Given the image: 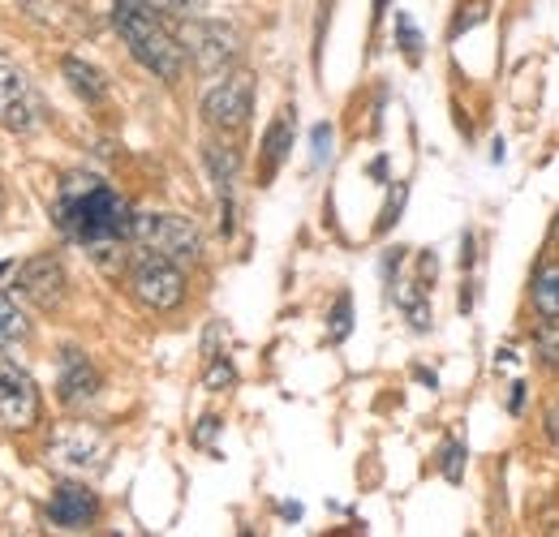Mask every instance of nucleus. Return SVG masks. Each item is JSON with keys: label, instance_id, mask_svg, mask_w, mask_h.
I'll return each mask as SVG.
<instances>
[{"label": "nucleus", "instance_id": "obj_19", "mask_svg": "<svg viewBox=\"0 0 559 537\" xmlns=\"http://www.w3.org/2000/svg\"><path fill=\"white\" fill-rule=\"evenodd\" d=\"M348 331H353V297L340 293L332 306V315H328V340L340 344V340H348Z\"/></svg>", "mask_w": 559, "mask_h": 537}, {"label": "nucleus", "instance_id": "obj_14", "mask_svg": "<svg viewBox=\"0 0 559 537\" xmlns=\"http://www.w3.org/2000/svg\"><path fill=\"white\" fill-rule=\"evenodd\" d=\"M61 74H65V82L74 87V95H82L87 104L109 100V78H104L96 65H87V61H78V56H65V61H61Z\"/></svg>", "mask_w": 559, "mask_h": 537}, {"label": "nucleus", "instance_id": "obj_6", "mask_svg": "<svg viewBox=\"0 0 559 537\" xmlns=\"http://www.w3.org/2000/svg\"><path fill=\"white\" fill-rule=\"evenodd\" d=\"M134 241L142 250H155L173 263H194L203 241H199V228L181 215H134Z\"/></svg>", "mask_w": 559, "mask_h": 537}, {"label": "nucleus", "instance_id": "obj_10", "mask_svg": "<svg viewBox=\"0 0 559 537\" xmlns=\"http://www.w3.org/2000/svg\"><path fill=\"white\" fill-rule=\"evenodd\" d=\"M0 422L9 430H30L39 422V387L13 361H0Z\"/></svg>", "mask_w": 559, "mask_h": 537}, {"label": "nucleus", "instance_id": "obj_17", "mask_svg": "<svg viewBox=\"0 0 559 537\" xmlns=\"http://www.w3.org/2000/svg\"><path fill=\"white\" fill-rule=\"evenodd\" d=\"M396 289V306L405 310V319L414 322V331L431 327V306H427V289L422 284H392Z\"/></svg>", "mask_w": 559, "mask_h": 537}, {"label": "nucleus", "instance_id": "obj_8", "mask_svg": "<svg viewBox=\"0 0 559 537\" xmlns=\"http://www.w3.org/2000/svg\"><path fill=\"white\" fill-rule=\"evenodd\" d=\"M250 112H254V78H250V74H228L224 82H216V87L203 95V116H207L216 129H224V133L245 129Z\"/></svg>", "mask_w": 559, "mask_h": 537}, {"label": "nucleus", "instance_id": "obj_20", "mask_svg": "<svg viewBox=\"0 0 559 537\" xmlns=\"http://www.w3.org/2000/svg\"><path fill=\"white\" fill-rule=\"evenodd\" d=\"M534 348H538V357H543L547 370H559V322H543L534 331Z\"/></svg>", "mask_w": 559, "mask_h": 537}, {"label": "nucleus", "instance_id": "obj_24", "mask_svg": "<svg viewBox=\"0 0 559 537\" xmlns=\"http://www.w3.org/2000/svg\"><path fill=\"white\" fill-rule=\"evenodd\" d=\"M444 477L456 486L460 477H465V443H447L444 451Z\"/></svg>", "mask_w": 559, "mask_h": 537}, {"label": "nucleus", "instance_id": "obj_3", "mask_svg": "<svg viewBox=\"0 0 559 537\" xmlns=\"http://www.w3.org/2000/svg\"><path fill=\"white\" fill-rule=\"evenodd\" d=\"M43 456L61 473H104L112 456V438L91 422H61L52 430Z\"/></svg>", "mask_w": 559, "mask_h": 537}, {"label": "nucleus", "instance_id": "obj_18", "mask_svg": "<svg viewBox=\"0 0 559 537\" xmlns=\"http://www.w3.org/2000/svg\"><path fill=\"white\" fill-rule=\"evenodd\" d=\"M534 306H538V315L559 319V263H547L538 271V280H534Z\"/></svg>", "mask_w": 559, "mask_h": 537}, {"label": "nucleus", "instance_id": "obj_7", "mask_svg": "<svg viewBox=\"0 0 559 537\" xmlns=\"http://www.w3.org/2000/svg\"><path fill=\"white\" fill-rule=\"evenodd\" d=\"M43 120V104L26 74L13 65V56L0 52V129L9 133H35Z\"/></svg>", "mask_w": 559, "mask_h": 537}, {"label": "nucleus", "instance_id": "obj_23", "mask_svg": "<svg viewBox=\"0 0 559 537\" xmlns=\"http://www.w3.org/2000/svg\"><path fill=\"white\" fill-rule=\"evenodd\" d=\"M396 39H401L405 56L418 65V56H422V35H418V26H414V17H409V13H396Z\"/></svg>", "mask_w": 559, "mask_h": 537}, {"label": "nucleus", "instance_id": "obj_26", "mask_svg": "<svg viewBox=\"0 0 559 537\" xmlns=\"http://www.w3.org/2000/svg\"><path fill=\"white\" fill-rule=\"evenodd\" d=\"M142 4H151L155 13H177V17H190V13H199L207 0H142Z\"/></svg>", "mask_w": 559, "mask_h": 537}, {"label": "nucleus", "instance_id": "obj_30", "mask_svg": "<svg viewBox=\"0 0 559 537\" xmlns=\"http://www.w3.org/2000/svg\"><path fill=\"white\" fill-rule=\"evenodd\" d=\"M495 366H499V370H504V366H517V353H512V348H499V353H495Z\"/></svg>", "mask_w": 559, "mask_h": 537}, {"label": "nucleus", "instance_id": "obj_29", "mask_svg": "<svg viewBox=\"0 0 559 537\" xmlns=\"http://www.w3.org/2000/svg\"><path fill=\"white\" fill-rule=\"evenodd\" d=\"M508 409L521 413L525 409V383H512V396H508Z\"/></svg>", "mask_w": 559, "mask_h": 537}, {"label": "nucleus", "instance_id": "obj_13", "mask_svg": "<svg viewBox=\"0 0 559 537\" xmlns=\"http://www.w3.org/2000/svg\"><path fill=\"white\" fill-rule=\"evenodd\" d=\"M289 146H293V107H284V112L271 120V129L263 133V164H258L263 181H271V177H276V168L284 164Z\"/></svg>", "mask_w": 559, "mask_h": 537}, {"label": "nucleus", "instance_id": "obj_16", "mask_svg": "<svg viewBox=\"0 0 559 537\" xmlns=\"http://www.w3.org/2000/svg\"><path fill=\"white\" fill-rule=\"evenodd\" d=\"M30 335V322H26V310L17 306V297L9 289H0V348L9 344H22Z\"/></svg>", "mask_w": 559, "mask_h": 537}, {"label": "nucleus", "instance_id": "obj_4", "mask_svg": "<svg viewBox=\"0 0 559 537\" xmlns=\"http://www.w3.org/2000/svg\"><path fill=\"white\" fill-rule=\"evenodd\" d=\"M129 289L147 310L168 315L186 302V271H181V263H173L155 250H142L129 267Z\"/></svg>", "mask_w": 559, "mask_h": 537}, {"label": "nucleus", "instance_id": "obj_9", "mask_svg": "<svg viewBox=\"0 0 559 537\" xmlns=\"http://www.w3.org/2000/svg\"><path fill=\"white\" fill-rule=\"evenodd\" d=\"M13 284H17V293H22L30 306H39V310H56V306L65 302V289H69L65 267H61L52 254L26 258V263L13 271Z\"/></svg>", "mask_w": 559, "mask_h": 537}, {"label": "nucleus", "instance_id": "obj_28", "mask_svg": "<svg viewBox=\"0 0 559 537\" xmlns=\"http://www.w3.org/2000/svg\"><path fill=\"white\" fill-rule=\"evenodd\" d=\"M216 434H220V418H203L199 430H194V447H212Z\"/></svg>", "mask_w": 559, "mask_h": 537}, {"label": "nucleus", "instance_id": "obj_27", "mask_svg": "<svg viewBox=\"0 0 559 537\" xmlns=\"http://www.w3.org/2000/svg\"><path fill=\"white\" fill-rule=\"evenodd\" d=\"M460 13H465V17H456V26H452V35H460L465 26H478V22H482V13H486V0H473V4L465 0V4H460Z\"/></svg>", "mask_w": 559, "mask_h": 537}, {"label": "nucleus", "instance_id": "obj_31", "mask_svg": "<svg viewBox=\"0 0 559 537\" xmlns=\"http://www.w3.org/2000/svg\"><path fill=\"white\" fill-rule=\"evenodd\" d=\"M280 516H289V521H297V516H302V508H297V503H284V508H280Z\"/></svg>", "mask_w": 559, "mask_h": 537}, {"label": "nucleus", "instance_id": "obj_1", "mask_svg": "<svg viewBox=\"0 0 559 537\" xmlns=\"http://www.w3.org/2000/svg\"><path fill=\"white\" fill-rule=\"evenodd\" d=\"M52 219L56 228L96 250V258L104 263L112 250L134 236V212L129 203L112 190L109 181H100L96 172H65L61 177V190H56V203H52Z\"/></svg>", "mask_w": 559, "mask_h": 537}, {"label": "nucleus", "instance_id": "obj_25", "mask_svg": "<svg viewBox=\"0 0 559 537\" xmlns=\"http://www.w3.org/2000/svg\"><path fill=\"white\" fill-rule=\"evenodd\" d=\"M310 146H315V168H323L332 159V125H315Z\"/></svg>", "mask_w": 559, "mask_h": 537}, {"label": "nucleus", "instance_id": "obj_22", "mask_svg": "<svg viewBox=\"0 0 559 537\" xmlns=\"http://www.w3.org/2000/svg\"><path fill=\"white\" fill-rule=\"evenodd\" d=\"M405 199H409V186L401 181V186H392V194H388V203H383V215H379V223H374V232L383 236V232H392V223L401 219L405 212Z\"/></svg>", "mask_w": 559, "mask_h": 537}, {"label": "nucleus", "instance_id": "obj_5", "mask_svg": "<svg viewBox=\"0 0 559 537\" xmlns=\"http://www.w3.org/2000/svg\"><path fill=\"white\" fill-rule=\"evenodd\" d=\"M186 56L203 69V74H224L237 56H241V35L228 22H207V17H181L177 30Z\"/></svg>", "mask_w": 559, "mask_h": 537}, {"label": "nucleus", "instance_id": "obj_21", "mask_svg": "<svg viewBox=\"0 0 559 537\" xmlns=\"http://www.w3.org/2000/svg\"><path fill=\"white\" fill-rule=\"evenodd\" d=\"M237 383V370L228 357H207V374H203V387L207 392H228Z\"/></svg>", "mask_w": 559, "mask_h": 537}, {"label": "nucleus", "instance_id": "obj_11", "mask_svg": "<svg viewBox=\"0 0 559 537\" xmlns=\"http://www.w3.org/2000/svg\"><path fill=\"white\" fill-rule=\"evenodd\" d=\"M96 396H100V370L91 366L87 353L65 348L61 353V374H56V400L65 409H78V405H91Z\"/></svg>", "mask_w": 559, "mask_h": 537}, {"label": "nucleus", "instance_id": "obj_15", "mask_svg": "<svg viewBox=\"0 0 559 537\" xmlns=\"http://www.w3.org/2000/svg\"><path fill=\"white\" fill-rule=\"evenodd\" d=\"M22 9L30 13V22H39L48 30H87L82 13L69 9L65 0H22Z\"/></svg>", "mask_w": 559, "mask_h": 537}, {"label": "nucleus", "instance_id": "obj_2", "mask_svg": "<svg viewBox=\"0 0 559 537\" xmlns=\"http://www.w3.org/2000/svg\"><path fill=\"white\" fill-rule=\"evenodd\" d=\"M112 26H116V35L125 39V48L134 52V61L142 69H151L164 82H177L181 78L186 48L160 22V13L151 4H142V0H112Z\"/></svg>", "mask_w": 559, "mask_h": 537}, {"label": "nucleus", "instance_id": "obj_12", "mask_svg": "<svg viewBox=\"0 0 559 537\" xmlns=\"http://www.w3.org/2000/svg\"><path fill=\"white\" fill-rule=\"evenodd\" d=\"M96 516H100V499L82 482H61L48 499V521L56 529H87V525H96Z\"/></svg>", "mask_w": 559, "mask_h": 537}]
</instances>
